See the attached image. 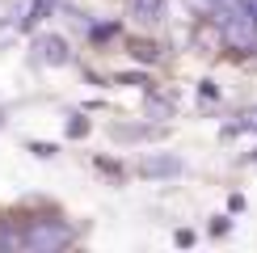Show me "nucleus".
Here are the masks:
<instances>
[{
    "label": "nucleus",
    "mask_w": 257,
    "mask_h": 253,
    "mask_svg": "<svg viewBox=\"0 0 257 253\" xmlns=\"http://www.w3.org/2000/svg\"><path fill=\"white\" fill-rule=\"evenodd\" d=\"M68 236L72 232L59 228V224H34L26 232V245L30 249H59V245H68Z\"/></svg>",
    "instance_id": "f257e3e1"
},
{
    "label": "nucleus",
    "mask_w": 257,
    "mask_h": 253,
    "mask_svg": "<svg viewBox=\"0 0 257 253\" xmlns=\"http://www.w3.org/2000/svg\"><path fill=\"white\" fill-rule=\"evenodd\" d=\"M42 59L63 63V59H68V55H63V42H59V38H47V42H42Z\"/></svg>",
    "instance_id": "f03ea898"
},
{
    "label": "nucleus",
    "mask_w": 257,
    "mask_h": 253,
    "mask_svg": "<svg viewBox=\"0 0 257 253\" xmlns=\"http://www.w3.org/2000/svg\"><path fill=\"white\" fill-rule=\"evenodd\" d=\"M131 9H135V17H144V21H148V17L160 9V0H131Z\"/></svg>",
    "instance_id": "7ed1b4c3"
}]
</instances>
